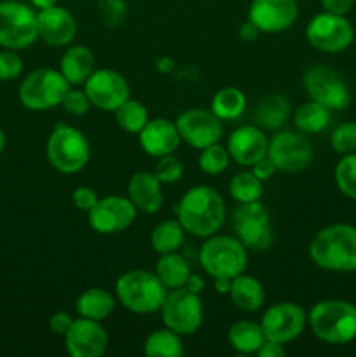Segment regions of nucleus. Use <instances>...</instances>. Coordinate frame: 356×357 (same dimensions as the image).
I'll return each instance as SVG.
<instances>
[{"label": "nucleus", "mask_w": 356, "mask_h": 357, "mask_svg": "<svg viewBox=\"0 0 356 357\" xmlns=\"http://www.w3.org/2000/svg\"><path fill=\"white\" fill-rule=\"evenodd\" d=\"M177 213L185 232L201 239L218 234L227 218L225 201L220 192L209 185L188 188L178 202Z\"/></svg>", "instance_id": "obj_1"}, {"label": "nucleus", "mask_w": 356, "mask_h": 357, "mask_svg": "<svg viewBox=\"0 0 356 357\" xmlns=\"http://www.w3.org/2000/svg\"><path fill=\"white\" fill-rule=\"evenodd\" d=\"M309 258L323 271H356V227L334 223L318 230L309 243Z\"/></svg>", "instance_id": "obj_2"}, {"label": "nucleus", "mask_w": 356, "mask_h": 357, "mask_svg": "<svg viewBox=\"0 0 356 357\" xmlns=\"http://www.w3.org/2000/svg\"><path fill=\"white\" fill-rule=\"evenodd\" d=\"M307 324L318 340L346 345L356 338V307L344 300H323L309 310Z\"/></svg>", "instance_id": "obj_3"}, {"label": "nucleus", "mask_w": 356, "mask_h": 357, "mask_svg": "<svg viewBox=\"0 0 356 357\" xmlns=\"http://www.w3.org/2000/svg\"><path fill=\"white\" fill-rule=\"evenodd\" d=\"M166 295V286L159 281L156 272L143 268L124 272L115 281V298L133 314L147 316L159 312Z\"/></svg>", "instance_id": "obj_4"}, {"label": "nucleus", "mask_w": 356, "mask_h": 357, "mask_svg": "<svg viewBox=\"0 0 356 357\" xmlns=\"http://www.w3.org/2000/svg\"><path fill=\"white\" fill-rule=\"evenodd\" d=\"M45 155L58 173L75 174L89 162L91 143L80 129L58 124L45 143Z\"/></svg>", "instance_id": "obj_5"}, {"label": "nucleus", "mask_w": 356, "mask_h": 357, "mask_svg": "<svg viewBox=\"0 0 356 357\" xmlns=\"http://www.w3.org/2000/svg\"><path fill=\"white\" fill-rule=\"evenodd\" d=\"M199 264L208 275L230 278L243 274L248 268V250L239 243L236 236L206 237L199 250Z\"/></svg>", "instance_id": "obj_6"}, {"label": "nucleus", "mask_w": 356, "mask_h": 357, "mask_svg": "<svg viewBox=\"0 0 356 357\" xmlns=\"http://www.w3.org/2000/svg\"><path fill=\"white\" fill-rule=\"evenodd\" d=\"M70 87L72 86L59 70L37 68L21 80L17 96L27 110L45 112L61 107L63 98Z\"/></svg>", "instance_id": "obj_7"}, {"label": "nucleus", "mask_w": 356, "mask_h": 357, "mask_svg": "<svg viewBox=\"0 0 356 357\" xmlns=\"http://www.w3.org/2000/svg\"><path fill=\"white\" fill-rule=\"evenodd\" d=\"M232 229L248 251H267L274 244L271 213L260 201L237 204L232 215Z\"/></svg>", "instance_id": "obj_8"}, {"label": "nucleus", "mask_w": 356, "mask_h": 357, "mask_svg": "<svg viewBox=\"0 0 356 357\" xmlns=\"http://www.w3.org/2000/svg\"><path fill=\"white\" fill-rule=\"evenodd\" d=\"M38 38L37 10L16 0L0 2V47L27 49Z\"/></svg>", "instance_id": "obj_9"}, {"label": "nucleus", "mask_w": 356, "mask_h": 357, "mask_svg": "<svg viewBox=\"0 0 356 357\" xmlns=\"http://www.w3.org/2000/svg\"><path fill=\"white\" fill-rule=\"evenodd\" d=\"M159 312L164 326L181 337L194 335L201 328L202 319H205L201 298L185 286L168 291Z\"/></svg>", "instance_id": "obj_10"}, {"label": "nucleus", "mask_w": 356, "mask_h": 357, "mask_svg": "<svg viewBox=\"0 0 356 357\" xmlns=\"http://www.w3.org/2000/svg\"><path fill=\"white\" fill-rule=\"evenodd\" d=\"M302 86L309 100L318 101L332 112L346 110L351 103V93L344 77L330 66L316 65L306 70Z\"/></svg>", "instance_id": "obj_11"}, {"label": "nucleus", "mask_w": 356, "mask_h": 357, "mask_svg": "<svg viewBox=\"0 0 356 357\" xmlns=\"http://www.w3.org/2000/svg\"><path fill=\"white\" fill-rule=\"evenodd\" d=\"M307 42L327 54L346 51L355 38V28L342 14L323 10L309 20L306 26Z\"/></svg>", "instance_id": "obj_12"}, {"label": "nucleus", "mask_w": 356, "mask_h": 357, "mask_svg": "<svg viewBox=\"0 0 356 357\" xmlns=\"http://www.w3.org/2000/svg\"><path fill=\"white\" fill-rule=\"evenodd\" d=\"M267 157L283 173H300L313 162L314 149L307 135L297 129H283L269 139Z\"/></svg>", "instance_id": "obj_13"}, {"label": "nucleus", "mask_w": 356, "mask_h": 357, "mask_svg": "<svg viewBox=\"0 0 356 357\" xmlns=\"http://www.w3.org/2000/svg\"><path fill=\"white\" fill-rule=\"evenodd\" d=\"M136 213L129 197L122 195H108V197L98 199L96 204L87 213V222L94 232L101 236H114L128 230L135 223Z\"/></svg>", "instance_id": "obj_14"}, {"label": "nucleus", "mask_w": 356, "mask_h": 357, "mask_svg": "<svg viewBox=\"0 0 356 357\" xmlns=\"http://www.w3.org/2000/svg\"><path fill=\"white\" fill-rule=\"evenodd\" d=\"M267 340L290 344L304 333L307 326V312L293 302H279L269 307L260 321Z\"/></svg>", "instance_id": "obj_15"}, {"label": "nucleus", "mask_w": 356, "mask_h": 357, "mask_svg": "<svg viewBox=\"0 0 356 357\" xmlns=\"http://www.w3.org/2000/svg\"><path fill=\"white\" fill-rule=\"evenodd\" d=\"M82 87L89 96L91 105L101 112H115L129 100L131 93L124 75L110 68H94Z\"/></svg>", "instance_id": "obj_16"}, {"label": "nucleus", "mask_w": 356, "mask_h": 357, "mask_svg": "<svg viewBox=\"0 0 356 357\" xmlns=\"http://www.w3.org/2000/svg\"><path fill=\"white\" fill-rule=\"evenodd\" d=\"M181 142L192 149L202 150L206 146L218 143L223 135L222 121L206 108H188L184 110L175 121Z\"/></svg>", "instance_id": "obj_17"}, {"label": "nucleus", "mask_w": 356, "mask_h": 357, "mask_svg": "<svg viewBox=\"0 0 356 357\" xmlns=\"http://www.w3.org/2000/svg\"><path fill=\"white\" fill-rule=\"evenodd\" d=\"M297 17V0H251L248 7V20L262 33H281L295 24Z\"/></svg>", "instance_id": "obj_18"}, {"label": "nucleus", "mask_w": 356, "mask_h": 357, "mask_svg": "<svg viewBox=\"0 0 356 357\" xmlns=\"http://www.w3.org/2000/svg\"><path fill=\"white\" fill-rule=\"evenodd\" d=\"M65 349L72 357H101L108 349V333L100 321L79 317L65 335Z\"/></svg>", "instance_id": "obj_19"}, {"label": "nucleus", "mask_w": 356, "mask_h": 357, "mask_svg": "<svg viewBox=\"0 0 356 357\" xmlns=\"http://www.w3.org/2000/svg\"><path fill=\"white\" fill-rule=\"evenodd\" d=\"M227 150L234 162L251 167L257 160L267 155L269 138L260 126L244 124L230 132L227 139Z\"/></svg>", "instance_id": "obj_20"}, {"label": "nucleus", "mask_w": 356, "mask_h": 357, "mask_svg": "<svg viewBox=\"0 0 356 357\" xmlns=\"http://www.w3.org/2000/svg\"><path fill=\"white\" fill-rule=\"evenodd\" d=\"M38 38L51 47H66L77 35V21L68 9L52 6L37 10Z\"/></svg>", "instance_id": "obj_21"}, {"label": "nucleus", "mask_w": 356, "mask_h": 357, "mask_svg": "<svg viewBox=\"0 0 356 357\" xmlns=\"http://www.w3.org/2000/svg\"><path fill=\"white\" fill-rule=\"evenodd\" d=\"M138 142L147 155L159 159V157L177 152L181 138L175 121L156 117L149 119L145 128L138 132Z\"/></svg>", "instance_id": "obj_22"}, {"label": "nucleus", "mask_w": 356, "mask_h": 357, "mask_svg": "<svg viewBox=\"0 0 356 357\" xmlns=\"http://www.w3.org/2000/svg\"><path fill=\"white\" fill-rule=\"evenodd\" d=\"M128 197L138 211L156 215L164 202L163 183L150 171H138L128 181Z\"/></svg>", "instance_id": "obj_23"}, {"label": "nucleus", "mask_w": 356, "mask_h": 357, "mask_svg": "<svg viewBox=\"0 0 356 357\" xmlns=\"http://www.w3.org/2000/svg\"><path fill=\"white\" fill-rule=\"evenodd\" d=\"M59 72L70 86H84L87 77L94 72V54L87 45H70L59 59Z\"/></svg>", "instance_id": "obj_24"}, {"label": "nucleus", "mask_w": 356, "mask_h": 357, "mask_svg": "<svg viewBox=\"0 0 356 357\" xmlns=\"http://www.w3.org/2000/svg\"><path fill=\"white\" fill-rule=\"evenodd\" d=\"M229 298L232 305L243 312H257L265 303L264 284L257 278L243 272L232 279Z\"/></svg>", "instance_id": "obj_25"}, {"label": "nucleus", "mask_w": 356, "mask_h": 357, "mask_svg": "<svg viewBox=\"0 0 356 357\" xmlns=\"http://www.w3.org/2000/svg\"><path fill=\"white\" fill-rule=\"evenodd\" d=\"M115 298L112 293L103 288H89L79 295L75 302V312L79 317L93 321H105L112 316L115 309Z\"/></svg>", "instance_id": "obj_26"}, {"label": "nucleus", "mask_w": 356, "mask_h": 357, "mask_svg": "<svg viewBox=\"0 0 356 357\" xmlns=\"http://www.w3.org/2000/svg\"><path fill=\"white\" fill-rule=\"evenodd\" d=\"M227 340H229L230 347L239 354H257L258 349L265 342V335L262 331L260 323L241 319L229 328Z\"/></svg>", "instance_id": "obj_27"}, {"label": "nucleus", "mask_w": 356, "mask_h": 357, "mask_svg": "<svg viewBox=\"0 0 356 357\" xmlns=\"http://www.w3.org/2000/svg\"><path fill=\"white\" fill-rule=\"evenodd\" d=\"M156 275L159 281L166 286V289H177L184 288L187 284L188 278H191V265L188 261L181 257L178 251L175 253L161 255L159 260L156 264Z\"/></svg>", "instance_id": "obj_28"}, {"label": "nucleus", "mask_w": 356, "mask_h": 357, "mask_svg": "<svg viewBox=\"0 0 356 357\" xmlns=\"http://www.w3.org/2000/svg\"><path fill=\"white\" fill-rule=\"evenodd\" d=\"M332 110L325 105L318 103V101L309 100L297 107L293 112V124H295L297 131L304 132V135H318V132L325 131L330 124Z\"/></svg>", "instance_id": "obj_29"}, {"label": "nucleus", "mask_w": 356, "mask_h": 357, "mask_svg": "<svg viewBox=\"0 0 356 357\" xmlns=\"http://www.w3.org/2000/svg\"><path fill=\"white\" fill-rule=\"evenodd\" d=\"M290 117V103L283 94L269 93L257 105V126L262 129H279Z\"/></svg>", "instance_id": "obj_30"}, {"label": "nucleus", "mask_w": 356, "mask_h": 357, "mask_svg": "<svg viewBox=\"0 0 356 357\" xmlns=\"http://www.w3.org/2000/svg\"><path fill=\"white\" fill-rule=\"evenodd\" d=\"M143 354L147 357H181L185 354L181 335L166 326L152 331L143 342Z\"/></svg>", "instance_id": "obj_31"}, {"label": "nucleus", "mask_w": 356, "mask_h": 357, "mask_svg": "<svg viewBox=\"0 0 356 357\" xmlns=\"http://www.w3.org/2000/svg\"><path fill=\"white\" fill-rule=\"evenodd\" d=\"M209 110L220 119V121H236L246 110V96L239 87H222L216 91L212 98V108Z\"/></svg>", "instance_id": "obj_32"}, {"label": "nucleus", "mask_w": 356, "mask_h": 357, "mask_svg": "<svg viewBox=\"0 0 356 357\" xmlns=\"http://www.w3.org/2000/svg\"><path fill=\"white\" fill-rule=\"evenodd\" d=\"M185 229L177 220H164L157 223L150 232V246L157 255L175 253L181 248L185 239Z\"/></svg>", "instance_id": "obj_33"}, {"label": "nucleus", "mask_w": 356, "mask_h": 357, "mask_svg": "<svg viewBox=\"0 0 356 357\" xmlns=\"http://www.w3.org/2000/svg\"><path fill=\"white\" fill-rule=\"evenodd\" d=\"M115 122L122 131L129 132V135H138L145 124L149 122V110L142 101L136 100H126L117 110L114 112Z\"/></svg>", "instance_id": "obj_34"}, {"label": "nucleus", "mask_w": 356, "mask_h": 357, "mask_svg": "<svg viewBox=\"0 0 356 357\" xmlns=\"http://www.w3.org/2000/svg\"><path fill=\"white\" fill-rule=\"evenodd\" d=\"M229 194L237 204L260 201L264 195V181L258 180L251 171H241L230 178Z\"/></svg>", "instance_id": "obj_35"}, {"label": "nucleus", "mask_w": 356, "mask_h": 357, "mask_svg": "<svg viewBox=\"0 0 356 357\" xmlns=\"http://www.w3.org/2000/svg\"><path fill=\"white\" fill-rule=\"evenodd\" d=\"M230 160L232 159H230L227 146H222L218 142L202 149L201 153H199L198 162L202 173L209 174V176H216V174H222L229 167Z\"/></svg>", "instance_id": "obj_36"}, {"label": "nucleus", "mask_w": 356, "mask_h": 357, "mask_svg": "<svg viewBox=\"0 0 356 357\" xmlns=\"http://www.w3.org/2000/svg\"><path fill=\"white\" fill-rule=\"evenodd\" d=\"M334 176L341 194L356 201V152L342 155L335 166Z\"/></svg>", "instance_id": "obj_37"}, {"label": "nucleus", "mask_w": 356, "mask_h": 357, "mask_svg": "<svg viewBox=\"0 0 356 357\" xmlns=\"http://www.w3.org/2000/svg\"><path fill=\"white\" fill-rule=\"evenodd\" d=\"M330 145L341 155L356 152V122H344L334 129L330 136Z\"/></svg>", "instance_id": "obj_38"}, {"label": "nucleus", "mask_w": 356, "mask_h": 357, "mask_svg": "<svg viewBox=\"0 0 356 357\" xmlns=\"http://www.w3.org/2000/svg\"><path fill=\"white\" fill-rule=\"evenodd\" d=\"M154 174L159 178L161 183H177L181 176H184V162L178 159L175 153L170 155H163L157 159L156 166H154Z\"/></svg>", "instance_id": "obj_39"}, {"label": "nucleus", "mask_w": 356, "mask_h": 357, "mask_svg": "<svg viewBox=\"0 0 356 357\" xmlns=\"http://www.w3.org/2000/svg\"><path fill=\"white\" fill-rule=\"evenodd\" d=\"M61 107L66 114L75 115V117H82V115H86L87 112H89V108L93 107V105H91V100L86 94V91H84V87L82 89H77V87L72 89V87H70L68 93L63 98Z\"/></svg>", "instance_id": "obj_40"}, {"label": "nucleus", "mask_w": 356, "mask_h": 357, "mask_svg": "<svg viewBox=\"0 0 356 357\" xmlns=\"http://www.w3.org/2000/svg\"><path fill=\"white\" fill-rule=\"evenodd\" d=\"M98 13L107 26H119L126 20L124 0H98Z\"/></svg>", "instance_id": "obj_41"}, {"label": "nucleus", "mask_w": 356, "mask_h": 357, "mask_svg": "<svg viewBox=\"0 0 356 357\" xmlns=\"http://www.w3.org/2000/svg\"><path fill=\"white\" fill-rule=\"evenodd\" d=\"M23 58L13 49H3L0 51V80L9 82L17 79L23 73Z\"/></svg>", "instance_id": "obj_42"}, {"label": "nucleus", "mask_w": 356, "mask_h": 357, "mask_svg": "<svg viewBox=\"0 0 356 357\" xmlns=\"http://www.w3.org/2000/svg\"><path fill=\"white\" fill-rule=\"evenodd\" d=\"M98 199L100 197H98V194L94 192V188L87 187V185H80V187H77L72 194L73 206H75L79 211L84 213H89L91 209H93V206L98 202Z\"/></svg>", "instance_id": "obj_43"}, {"label": "nucleus", "mask_w": 356, "mask_h": 357, "mask_svg": "<svg viewBox=\"0 0 356 357\" xmlns=\"http://www.w3.org/2000/svg\"><path fill=\"white\" fill-rule=\"evenodd\" d=\"M73 321L75 319H73L68 312H65V310H58V312H54L51 317H49V330H51L54 335H61V337H65L66 331L72 328Z\"/></svg>", "instance_id": "obj_44"}, {"label": "nucleus", "mask_w": 356, "mask_h": 357, "mask_svg": "<svg viewBox=\"0 0 356 357\" xmlns=\"http://www.w3.org/2000/svg\"><path fill=\"white\" fill-rule=\"evenodd\" d=\"M250 171H251V173H253L255 176H257L260 181H267V180H271L272 176H274V173H276V171H278V169H276L274 162H272V160L269 159L267 155H265L264 159L257 160V162H255L253 166L250 167Z\"/></svg>", "instance_id": "obj_45"}, {"label": "nucleus", "mask_w": 356, "mask_h": 357, "mask_svg": "<svg viewBox=\"0 0 356 357\" xmlns=\"http://www.w3.org/2000/svg\"><path fill=\"white\" fill-rule=\"evenodd\" d=\"M285 354H286L285 344H279V342H274V340H267V338H265V342L262 344V347L258 349L257 352L258 357H283Z\"/></svg>", "instance_id": "obj_46"}, {"label": "nucleus", "mask_w": 356, "mask_h": 357, "mask_svg": "<svg viewBox=\"0 0 356 357\" xmlns=\"http://www.w3.org/2000/svg\"><path fill=\"white\" fill-rule=\"evenodd\" d=\"M320 2L321 6H323V9L328 10V13L342 14V16H346V14L351 10L355 0H320Z\"/></svg>", "instance_id": "obj_47"}, {"label": "nucleus", "mask_w": 356, "mask_h": 357, "mask_svg": "<svg viewBox=\"0 0 356 357\" xmlns=\"http://www.w3.org/2000/svg\"><path fill=\"white\" fill-rule=\"evenodd\" d=\"M262 31L258 30L257 26H255L253 23H251L250 20L246 21V23H243L241 24V28H239V38L243 42H253V40H257L258 38V35H260Z\"/></svg>", "instance_id": "obj_48"}, {"label": "nucleus", "mask_w": 356, "mask_h": 357, "mask_svg": "<svg viewBox=\"0 0 356 357\" xmlns=\"http://www.w3.org/2000/svg\"><path fill=\"white\" fill-rule=\"evenodd\" d=\"M213 281H215L213 282V288H215L216 293H220V295H229L232 279L230 278H215Z\"/></svg>", "instance_id": "obj_49"}, {"label": "nucleus", "mask_w": 356, "mask_h": 357, "mask_svg": "<svg viewBox=\"0 0 356 357\" xmlns=\"http://www.w3.org/2000/svg\"><path fill=\"white\" fill-rule=\"evenodd\" d=\"M185 288L191 289V291L195 293V295H199V293L202 291V288H205V281H202L201 275L191 274V278H188V281H187V284H185Z\"/></svg>", "instance_id": "obj_50"}, {"label": "nucleus", "mask_w": 356, "mask_h": 357, "mask_svg": "<svg viewBox=\"0 0 356 357\" xmlns=\"http://www.w3.org/2000/svg\"><path fill=\"white\" fill-rule=\"evenodd\" d=\"M31 2V7H34L35 10H42V9H49V7L56 6L58 3V0H30Z\"/></svg>", "instance_id": "obj_51"}, {"label": "nucleus", "mask_w": 356, "mask_h": 357, "mask_svg": "<svg viewBox=\"0 0 356 357\" xmlns=\"http://www.w3.org/2000/svg\"><path fill=\"white\" fill-rule=\"evenodd\" d=\"M3 149H6V132H3L2 128H0V155H2Z\"/></svg>", "instance_id": "obj_52"}]
</instances>
